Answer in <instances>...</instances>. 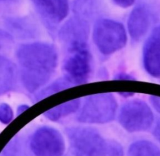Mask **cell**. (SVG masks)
I'll use <instances>...</instances> for the list:
<instances>
[{"label":"cell","instance_id":"d6986e66","mask_svg":"<svg viewBox=\"0 0 160 156\" xmlns=\"http://www.w3.org/2000/svg\"><path fill=\"white\" fill-rule=\"evenodd\" d=\"M12 41V36L8 32L0 29V49L8 46Z\"/></svg>","mask_w":160,"mask_h":156},{"label":"cell","instance_id":"ffe728a7","mask_svg":"<svg viewBox=\"0 0 160 156\" xmlns=\"http://www.w3.org/2000/svg\"><path fill=\"white\" fill-rule=\"evenodd\" d=\"M135 0H113L116 4L122 8H128L131 6Z\"/></svg>","mask_w":160,"mask_h":156},{"label":"cell","instance_id":"5b68a950","mask_svg":"<svg viewBox=\"0 0 160 156\" xmlns=\"http://www.w3.org/2000/svg\"><path fill=\"white\" fill-rule=\"evenodd\" d=\"M154 121L150 107L143 101L134 100L126 103L119 113V122L129 132L145 131L149 129Z\"/></svg>","mask_w":160,"mask_h":156},{"label":"cell","instance_id":"4fadbf2b","mask_svg":"<svg viewBox=\"0 0 160 156\" xmlns=\"http://www.w3.org/2000/svg\"><path fill=\"white\" fill-rule=\"evenodd\" d=\"M7 27L16 36L22 38H31L36 36V24L27 17L11 18L7 20Z\"/></svg>","mask_w":160,"mask_h":156},{"label":"cell","instance_id":"2e32d148","mask_svg":"<svg viewBox=\"0 0 160 156\" xmlns=\"http://www.w3.org/2000/svg\"><path fill=\"white\" fill-rule=\"evenodd\" d=\"M127 156H160V148L148 140H138L129 147Z\"/></svg>","mask_w":160,"mask_h":156},{"label":"cell","instance_id":"30bf717a","mask_svg":"<svg viewBox=\"0 0 160 156\" xmlns=\"http://www.w3.org/2000/svg\"><path fill=\"white\" fill-rule=\"evenodd\" d=\"M143 64L152 76L160 78V25L155 28L143 48Z\"/></svg>","mask_w":160,"mask_h":156},{"label":"cell","instance_id":"603a6c76","mask_svg":"<svg viewBox=\"0 0 160 156\" xmlns=\"http://www.w3.org/2000/svg\"><path fill=\"white\" fill-rule=\"evenodd\" d=\"M28 106L26 105H20L18 110H17V113H18V115H19L21 114V113H22L24 111H25L26 109L28 108Z\"/></svg>","mask_w":160,"mask_h":156},{"label":"cell","instance_id":"44dd1931","mask_svg":"<svg viewBox=\"0 0 160 156\" xmlns=\"http://www.w3.org/2000/svg\"><path fill=\"white\" fill-rule=\"evenodd\" d=\"M150 101L153 105L154 108L160 113V97L156 96H151L150 97Z\"/></svg>","mask_w":160,"mask_h":156},{"label":"cell","instance_id":"8992f818","mask_svg":"<svg viewBox=\"0 0 160 156\" xmlns=\"http://www.w3.org/2000/svg\"><path fill=\"white\" fill-rule=\"evenodd\" d=\"M63 61L64 77L73 85L86 81L91 70V55L87 46L67 50Z\"/></svg>","mask_w":160,"mask_h":156},{"label":"cell","instance_id":"7402d4cb","mask_svg":"<svg viewBox=\"0 0 160 156\" xmlns=\"http://www.w3.org/2000/svg\"><path fill=\"white\" fill-rule=\"evenodd\" d=\"M152 133L154 137L160 142V118L157 120Z\"/></svg>","mask_w":160,"mask_h":156},{"label":"cell","instance_id":"6da1fadb","mask_svg":"<svg viewBox=\"0 0 160 156\" xmlns=\"http://www.w3.org/2000/svg\"><path fill=\"white\" fill-rule=\"evenodd\" d=\"M16 59L19 75L27 91L33 93L45 85L54 75L58 63L56 48L44 42L21 44L17 49Z\"/></svg>","mask_w":160,"mask_h":156},{"label":"cell","instance_id":"5bb4252c","mask_svg":"<svg viewBox=\"0 0 160 156\" xmlns=\"http://www.w3.org/2000/svg\"><path fill=\"white\" fill-rule=\"evenodd\" d=\"M101 6L102 0H75L73 11L75 16L87 21L96 16Z\"/></svg>","mask_w":160,"mask_h":156},{"label":"cell","instance_id":"ac0fdd59","mask_svg":"<svg viewBox=\"0 0 160 156\" xmlns=\"http://www.w3.org/2000/svg\"><path fill=\"white\" fill-rule=\"evenodd\" d=\"M13 116V111L9 105L6 103L0 105V122L1 123H9L12 120Z\"/></svg>","mask_w":160,"mask_h":156},{"label":"cell","instance_id":"9c48e42d","mask_svg":"<svg viewBox=\"0 0 160 156\" xmlns=\"http://www.w3.org/2000/svg\"><path fill=\"white\" fill-rule=\"evenodd\" d=\"M41 18L48 26H56L68 15L69 0H31Z\"/></svg>","mask_w":160,"mask_h":156},{"label":"cell","instance_id":"277c9868","mask_svg":"<svg viewBox=\"0 0 160 156\" xmlns=\"http://www.w3.org/2000/svg\"><path fill=\"white\" fill-rule=\"evenodd\" d=\"M117 102L110 93H99L88 96L77 117L84 123H105L112 121L116 115Z\"/></svg>","mask_w":160,"mask_h":156},{"label":"cell","instance_id":"7c38bea8","mask_svg":"<svg viewBox=\"0 0 160 156\" xmlns=\"http://www.w3.org/2000/svg\"><path fill=\"white\" fill-rule=\"evenodd\" d=\"M18 71L14 64L0 54V95L6 93L14 87Z\"/></svg>","mask_w":160,"mask_h":156},{"label":"cell","instance_id":"e0dca14e","mask_svg":"<svg viewBox=\"0 0 160 156\" xmlns=\"http://www.w3.org/2000/svg\"><path fill=\"white\" fill-rule=\"evenodd\" d=\"M72 86H73V85L71 83V82L64 76L63 78L55 81L54 82L48 86L41 92H39L36 96V100L38 101L41 99L44 98V97L51 95V94L61 91Z\"/></svg>","mask_w":160,"mask_h":156},{"label":"cell","instance_id":"7a4b0ae2","mask_svg":"<svg viewBox=\"0 0 160 156\" xmlns=\"http://www.w3.org/2000/svg\"><path fill=\"white\" fill-rule=\"evenodd\" d=\"M70 149L74 156H122L117 142L107 139L96 129L86 127L66 128Z\"/></svg>","mask_w":160,"mask_h":156},{"label":"cell","instance_id":"3957f363","mask_svg":"<svg viewBox=\"0 0 160 156\" xmlns=\"http://www.w3.org/2000/svg\"><path fill=\"white\" fill-rule=\"evenodd\" d=\"M92 39L101 53L109 55L125 46L127 34L121 23L109 19H101L94 25Z\"/></svg>","mask_w":160,"mask_h":156},{"label":"cell","instance_id":"9a60e30c","mask_svg":"<svg viewBox=\"0 0 160 156\" xmlns=\"http://www.w3.org/2000/svg\"><path fill=\"white\" fill-rule=\"evenodd\" d=\"M81 101L79 98L68 101L46 111L44 115L49 120L57 121L76 112L79 108Z\"/></svg>","mask_w":160,"mask_h":156},{"label":"cell","instance_id":"52a82bcc","mask_svg":"<svg viewBox=\"0 0 160 156\" xmlns=\"http://www.w3.org/2000/svg\"><path fill=\"white\" fill-rule=\"evenodd\" d=\"M30 147L35 156H62L65 150L64 138L56 129L42 127L32 135Z\"/></svg>","mask_w":160,"mask_h":156},{"label":"cell","instance_id":"ba28073f","mask_svg":"<svg viewBox=\"0 0 160 156\" xmlns=\"http://www.w3.org/2000/svg\"><path fill=\"white\" fill-rule=\"evenodd\" d=\"M89 35L88 21L76 16L69 19L61 27L59 36L66 51L87 46Z\"/></svg>","mask_w":160,"mask_h":156},{"label":"cell","instance_id":"8fae6325","mask_svg":"<svg viewBox=\"0 0 160 156\" xmlns=\"http://www.w3.org/2000/svg\"><path fill=\"white\" fill-rule=\"evenodd\" d=\"M151 22L150 10L147 6L139 4L136 6L129 14L128 28L131 38L139 41L146 33Z\"/></svg>","mask_w":160,"mask_h":156}]
</instances>
